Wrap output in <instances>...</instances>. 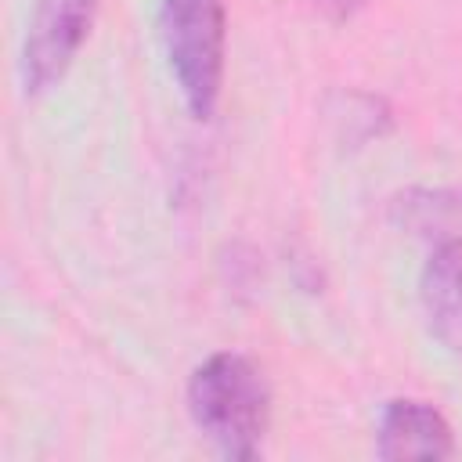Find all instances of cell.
Here are the masks:
<instances>
[{
    "instance_id": "cell-1",
    "label": "cell",
    "mask_w": 462,
    "mask_h": 462,
    "mask_svg": "<svg viewBox=\"0 0 462 462\" xmlns=\"http://www.w3.org/2000/svg\"><path fill=\"white\" fill-rule=\"evenodd\" d=\"M188 415L227 458H256L271 422L263 372L238 350L209 354L188 379Z\"/></svg>"
},
{
    "instance_id": "cell-2",
    "label": "cell",
    "mask_w": 462,
    "mask_h": 462,
    "mask_svg": "<svg viewBox=\"0 0 462 462\" xmlns=\"http://www.w3.org/2000/svg\"><path fill=\"white\" fill-rule=\"evenodd\" d=\"M159 32L170 72L191 119H213L227 65V7L224 0H162Z\"/></svg>"
},
{
    "instance_id": "cell-3",
    "label": "cell",
    "mask_w": 462,
    "mask_h": 462,
    "mask_svg": "<svg viewBox=\"0 0 462 462\" xmlns=\"http://www.w3.org/2000/svg\"><path fill=\"white\" fill-rule=\"evenodd\" d=\"M94 7L97 0H36L22 47L25 94H43L65 79L90 32Z\"/></svg>"
},
{
    "instance_id": "cell-4",
    "label": "cell",
    "mask_w": 462,
    "mask_h": 462,
    "mask_svg": "<svg viewBox=\"0 0 462 462\" xmlns=\"http://www.w3.org/2000/svg\"><path fill=\"white\" fill-rule=\"evenodd\" d=\"M375 455L386 462L401 458H451L455 455V430L444 411L419 397H393L386 401L375 430Z\"/></svg>"
},
{
    "instance_id": "cell-5",
    "label": "cell",
    "mask_w": 462,
    "mask_h": 462,
    "mask_svg": "<svg viewBox=\"0 0 462 462\" xmlns=\"http://www.w3.org/2000/svg\"><path fill=\"white\" fill-rule=\"evenodd\" d=\"M419 300L430 332L462 357V242L433 245L419 278Z\"/></svg>"
}]
</instances>
